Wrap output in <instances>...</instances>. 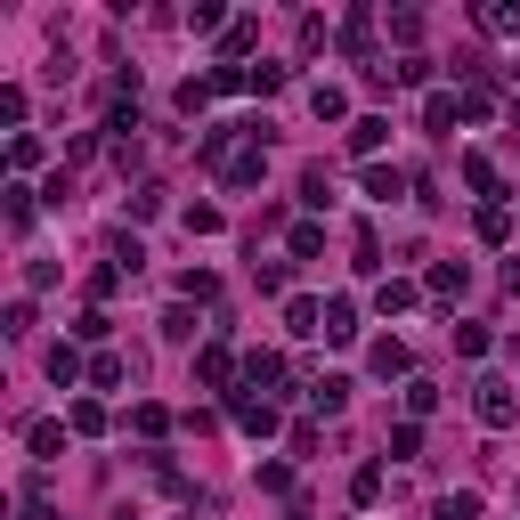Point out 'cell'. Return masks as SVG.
Instances as JSON below:
<instances>
[{"label":"cell","mask_w":520,"mask_h":520,"mask_svg":"<svg viewBox=\"0 0 520 520\" xmlns=\"http://www.w3.org/2000/svg\"><path fill=\"white\" fill-rule=\"evenodd\" d=\"M382 139H390L382 114H358V122H350V155H382Z\"/></svg>","instance_id":"cell-11"},{"label":"cell","mask_w":520,"mask_h":520,"mask_svg":"<svg viewBox=\"0 0 520 520\" xmlns=\"http://www.w3.org/2000/svg\"><path fill=\"white\" fill-rule=\"evenodd\" d=\"M480 25H488V33H520V9H512V0H488Z\"/></svg>","instance_id":"cell-25"},{"label":"cell","mask_w":520,"mask_h":520,"mask_svg":"<svg viewBox=\"0 0 520 520\" xmlns=\"http://www.w3.org/2000/svg\"><path fill=\"white\" fill-rule=\"evenodd\" d=\"M228 415H236V431H252V439L277 431V399H252V390H228Z\"/></svg>","instance_id":"cell-2"},{"label":"cell","mask_w":520,"mask_h":520,"mask_svg":"<svg viewBox=\"0 0 520 520\" xmlns=\"http://www.w3.org/2000/svg\"><path fill=\"white\" fill-rule=\"evenodd\" d=\"M293 520H309V512H293Z\"/></svg>","instance_id":"cell-40"},{"label":"cell","mask_w":520,"mask_h":520,"mask_svg":"<svg viewBox=\"0 0 520 520\" xmlns=\"http://www.w3.org/2000/svg\"><path fill=\"white\" fill-rule=\"evenodd\" d=\"M407 195V179L390 171V163H366V204H399Z\"/></svg>","instance_id":"cell-7"},{"label":"cell","mask_w":520,"mask_h":520,"mask_svg":"<svg viewBox=\"0 0 520 520\" xmlns=\"http://www.w3.org/2000/svg\"><path fill=\"white\" fill-rule=\"evenodd\" d=\"M431 407H439V382H407V415H415V423H423V415H431Z\"/></svg>","instance_id":"cell-32"},{"label":"cell","mask_w":520,"mask_h":520,"mask_svg":"<svg viewBox=\"0 0 520 520\" xmlns=\"http://www.w3.org/2000/svg\"><path fill=\"white\" fill-rule=\"evenodd\" d=\"M65 431H74V423H25V447L41 455V464H57V455H65Z\"/></svg>","instance_id":"cell-5"},{"label":"cell","mask_w":520,"mask_h":520,"mask_svg":"<svg viewBox=\"0 0 520 520\" xmlns=\"http://www.w3.org/2000/svg\"><path fill=\"white\" fill-rule=\"evenodd\" d=\"M82 374H90V366H82V350H74V342H57V350H49V382H57V390H74Z\"/></svg>","instance_id":"cell-9"},{"label":"cell","mask_w":520,"mask_h":520,"mask_svg":"<svg viewBox=\"0 0 520 520\" xmlns=\"http://www.w3.org/2000/svg\"><path fill=\"white\" fill-rule=\"evenodd\" d=\"M9 163H17V171H33V163H41V139H25V130H17V139H9Z\"/></svg>","instance_id":"cell-37"},{"label":"cell","mask_w":520,"mask_h":520,"mask_svg":"<svg viewBox=\"0 0 520 520\" xmlns=\"http://www.w3.org/2000/svg\"><path fill=\"white\" fill-rule=\"evenodd\" d=\"M106 325H114L106 309H82V317H74V334H82V342H106Z\"/></svg>","instance_id":"cell-35"},{"label":"cell","mask_w":520,"mask_h":520,"mask_svg":"<svg viewBox=\"0 0 520 520\" xmlns=\"http://www.w3.org/2000/svg\"><path fill=\"white\" fill-rule=\"evenodd\" d=\"M309 407H317V415H342V407H350V374H325V382H309Z\"/></svg>","instance_id":"cell-6"},{"label":"cell","mask_w":520,"mask_h":520,"mask_svg":"<svg viewBox=\"0 0 520 520\" xmlns=\"http://www.w3.org/2000/svg\"><path fill=\"white\" fill-rule=\"evenodd\" d=\"M285 334H301V342H309V334H325V309H317L309 293H293V301H285Z\"/></svg>","instance_id":"cell-4"},{"label":"cell","mask_w":520,"mask_h":520,"mask_svg":"<svg viewBox=\"0 0 520 520\" xmlns=\"http://www.w3.org/2000/svg\"><path fill=\"white\" fill-rule=\"evenodd\" d=\"M212 98H220V90H212V74H187V82H179V114H204Z\"/></svg>","instance_id":"cell-17"},{"label":"cell","mask_w":520,"mask_h":520,"mask_svg":"<svg viewBox=\"0 0 520 520\" xmlns=\"http://www.w3.org/2000/svg\"><path fill=\"white\" fill-rule=\"evenodd\" d=\"M350 496H358V504H382V472H374V464H366V472H358V480H350Z\"/></svg>","instance_id":"cell-38"},{"label":"cell","mask_w":520,"mask_h":520,"mask_svg":"<svg viewBox=\"0 0 520 520\" xmlns=\"http://www.w3.org/2000/svg\"><path fill=\"white\" fill-rule=\"evenodd\" d=\"M472 415H480L488 431H512V423H520V390H512V382H480V390H472Z\"/></svg>","instance_id":"cell-1"},{"label":"cell","mask_w":520,"mask_h":520,"mask_svg":"<svg viewBox=\"0 0 520 520\" xmlns=\"http://www.w3.org/2000/svg\"><path fill=\"white\" fill-rule=\"evenodd\" d=\"M179 520H195V512H179Z\"/></svg>","instance_id":"cell-39"},{"label":"cell","mask_w":520,"mask_h":520,"mask_svg":"<svg viewBox=\"0 0 520 520\" xmlns=\"http://www.w3.org/2000/svg\"><path fill=\"white\" fill-rule=\"evenodd\" d=\"M325 342H358V301H325Z\"/></svg>","instance_id":"cell-14"},{"label":"cell","mask_w":520,"mask_h":520,"mask_svg":"<svg viewBox=\"0 0 520 520\" xmlns=\"http://www.w3.org/2000/svg\"><path fill=\"white\" fill-rule=\"evenodd\" d=\"M317 252H325V228L301 220V228H293V260H317Z\"/></svg>","instance_id":"cell-29"},{"label":"cell","mask_w":520,"mask_h":520,"mask_svg":"<svg viewBox=\"0 0 520 520\" xmlns=\"http://www.w3.org/2000/svg\"><path fill=\"white\" fill-rule=\"evenodd\" d=\"M504 236H512V212L488 204V212H480V244H504Z\"/></svg>","instance_id":"cell-28"},{"label":"cell","mask_w":520,"mask_h":520,"mask_svg":"<svg viewBox=\"0 0 520 520\" xmlns=\"http://www.w3.org/2000/svg\"><path fill=\"white\" fill-rule=\"evenodd\" d=\"M260 382H285V358L277 350H244V390H260Z\"/></svg>","instance_id":"cell-13"},{"label":"cell","mask_w":520,"mask_h":520,"mask_svg":"<svg viewBox=\"0 0 520 520\" xmlns=\"http://www.w3.org/2000/svg\"><path fill=\"white\" fill-rule=\"evenodd\" d=\"M366 366H374L382 382H390V374H407V342H399V334H382V342L366 350Z\"/></svg>","instance_id":"cell-12"},{"label":"cell","mask_w":520,"mask_h":520,"mask_svg":"<svg viewBox=\"0 0 520 520\" xmlns=\"http://www.w3.org/2000/svg\"><path fill=\"white\" fill-rule=\"evenodd\" d=\"M163 342H195V309H163Z\"/></svg>","instance_id":"cell-31"},{"label":"cell","mask_w":520,"mask_h":520,"mask_svg":"<svg viewBox=\"0 0 520 520\" xmlns=\"http://www.w3.org/2000/svg\"><path fill=\"white\" fill-rule=\"evenodd\" d=\"M431 293H439V301H464V293H472V269H464V260H439V269H431Z\"/></svg>","instance_id":"cell-8"},{"label":"cell","mask_w":520,"mask_h":520,"mask_svg":"<svg viewBox=\"0 0 520 520\" xmlns=\"http://www.w3.org/2000/svg\"><path fill=\"white\" fill-rule=\"evenodd\" d=\"M65 423H74V439H98V431H106V407H98V399H74V407H65Z\"/></svg>","instance_id":"cell-16"},{"label":"cell","mask_w":520,"mask_h":520,"mask_svg":"<svg viewBox=\"0 0 520 520\" xmlns=\"http://www.w3.org/2000/svg\"><path fill=\"white\" fill-rule=\"evenodd\" d=\"M447 122H464V98H447V90H439V98L423 106V130H447Z\"/></svg>","instance_id":"cell-19"},{"label":"cell","mask_w":520,"mask_h":520,"mask_svg":"<svg viewBox=\"0 0 520 520\" xmlns=\"http://www.w3.org/2000/svg\"><path fill=\"white\" fill-rule=\"evenodd\" d=\"M455 358H488V325H472V317L455 325Z\"/></svg>","instance_id":"cell-21"},{"label":"cell","mask_w":520,"mask_h":520,"mask_svg":"<svg viewBox=\"0 0 520 520\" xmlns=\"http://www.w3.org/2000/svg\"><path fill=\"white\" fill-rule=\"evenodd\" d=\"M195 382H204V390H236V358H228V342H204V350H195Z\"/></svg>","instance_id":"cell-3"},{"label":"cell","mask_w":520,"mask_h":520,"mask_svg":"<svg viewBox=\"0 0 520 520\" xmlns=\"http://www.w3.org/2000/svg\"><path fill=\"white\" fill-rule=\"evenodd\" d=\"M130 423H139L147 439H163V431H171V407H155V399H147V407H130Z\"/></svg>","instance_id":"cell-26"},{"label":"cell","mask_w":520,"mask_h":520,"mask_svg":"<svg viewBox=\"0 0 520 520\" xmlns=\"http://www.w3.org/2000/svg\"><path fill=\"white\" fill-rule=\"evenodd\" d=\"M366 41H374V17H366V9H350V25H342V49H350V57H366Z\"/></svg>","instance_id":"cell-23"},{"label":"cell","mask_w":520,"mask_h":520,"mask_svg":"<svg viewBox=\"0 0 520 520\" xmlns=\"http://www.w3.org/2000/svg\"><path fill=\"white\" fill-rule=\"evenodd\" d=\"M25 106H33L25 82H0V122H25Z\"/></svg>","instance_id":"cell-30"},{"label":"cell","mask_w":520,"mask_h":520,"mask_svg":"<svg viewBox=\"0 0 520 520\" xmlns=\"http://www.w3.org/2000/svg\"><path fill=\"white\" fill-rule=\"evenodd\" d=\"M179 293H187V301H220V277H212V269H179Z\"/></svg>","instance_id":"cell-18"},{"label":"cell","mask_w":520,"mask_h":520,"mask_svg":"<svg viewBox=\"0 0 520 520\" xmlns=\"http://www.w3.org/2000/svg\"><path fill=\"white\" fill-rule=\"evenodd\" d=\"M390 455H407V464H415V455H423V431H415V423H399V431H390Z\"/></svg>","instance_id":"cell-36"},{"label":"cell","mask_w":520,"mask_h":520,"mask_svg":"<svg viewBox=\"0 0 520 520\" xmlns=\"http://www.w3.org/2000/svg\"><path fill=\"white\" fill-rule=\"evenodd\" d=\"M252 41H260V25H252V17H236V25H228V33H220V57H244V49H252Z\"/></svg>","instance_id":"cell-22"},{"label":"cell","mask_w":520,"mask_h":520,"mask_svg":"<svg viewBox=\"0 0 520 520\" xmlns=\"http://www.w3.org/2000/svg\"><path fill=\"white\" fill-rule=\"evenodd\" d=\"M374 309H382V317H399V309H415V285H407V277H382V285H374Z\"/></svg>","instance_id":"cell-15"},{"label":"cell","mask_w":520,"mask_h":520,"mask_svg":"<svg viewBox=\"0 0 520 520\" xmlns=\"http://www.w3.org/2000/svg\"><path fill=\"white\" fill-rule=\"evenodd\" d=\"M9 228H17V236L33 228V187H9Z\"/></svg>","instance_id":"cell-33"},{"label":"cell","mask_w":520,"mask_h":520,"mask_svg":"<svg viewBox=\"0 0 520 520\" xmlns=\"http://www.w3.org/2000/svg\"><path fill=\"white\" fill-rule=\"evenodd\" d=\"M464 187H480V195H496V163H488V155H464Z\"/></svg>","instance_id":"cell-27"},{"label":"cell","mask_w":520,"mask_h":520,"mask_svg":"<svg viewBox=\"0 0 520 520\" xmlns=\"http://www.w3.org/2000/svg\"><path fill=\"white\" fill-rule=\"evenodd\" d=\"M252 285L260 293H285V260H252Z\"/></svg>","instance_id":"cell-34"},{"label":"cell","mask_w":520,"mask_h":520,"mask_svg":"<svg viewBox=\"0 0 520 520\" xmlns=\"http://www.w3.org/2000/svg\"><path fill=\"white\" fill-rule=\"evenodd\" d=\"M431 520H480V496H472V488H464V496H439Z\"/></svg>","instance_id":"cell-20"},{"label":"cell","mask_w":520,"mask_h":520,"mask_svg":"<svg viewBox=\"0 0 520 520\" xmlns=\"http://www.w3.org/2000/svg\"><path fill=\"white\" fill-rule=\"evenodd\" d=\"M309 114H317V122H342V114H350V90H342V82H317V90H309Z\"/></svg>","instance_id":"cell-10"},{"label":"cell","mask_w":520,"mask_h":520,"mask_svg":"<svg viewBox=\"0 0 520 520\" xmlns=\"http://www.w3.org/2000/svg\"><path fill=\"white\" fill-rule=\"evenodd\" d=\"M228 220H220V204H187V236H220Z\"/></svg>","instance_id":"cell-24"}]
</instances>
